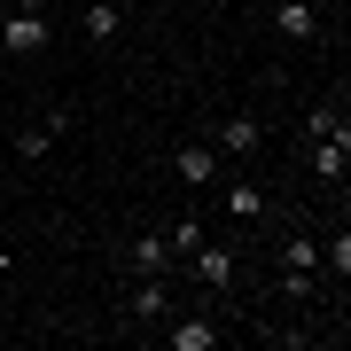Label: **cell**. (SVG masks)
Returning <instances> with one entry per match:
<instances>
[{"instance_id": "6da1fadb", "label": "cell", "mask_w": 351, "mask_h": 351, "mask_svg": "<svg viewBox=\"0 0 351 351\" xmlns=\"http://www.w3.org/2000/svg\"><path fill=\"white\" fill-rule=\"evenodd\" d=\"M304 164H313V180H320V188H343V172H351V125H336V133H313Z\"/></svg>"}, {"instance_id": "7a4b0ae2", "label": "cell", "mask_w": 351, "mask_h": 351, "mask_svg": "<svg viewBox=\"0 0 351 351\" xmlns=\"http://www.w3.org/2000/svg\"><path fill=\"white\" fill-rule=\"evenodd\" d=\"M188 274H195L203 289H211V297H226V289L242 281V258L226 250V242H195V258H188Z\"/></svg>"}, {"instance_id": "3957f363", "label": "cell", "mask_w": 351, "mask_h": 351, "mask_svg": "<svg viewBox=\"0 0 351 351\" xmlns=\"http://www.w3.org/2000/svg\"><path fill=\"white\" fill-rule=\"evenodd\" d=\"M172 313H180V304H172V289H164V274H141L133 297H125V320H133V328H164Z\"/></svg>"}, {"instance_id": "277c9868", "label": "cell", "mask_w": 351, "mask_h": 351, "mask_svg": "<svg viewBox=\"0 0 351 351\" xmlns=\"http://www.w3.org/2000/svg\"><path fill=\"white\" fill-rule=\"evenodd\" d=\"M47 39H55L47 16H24V8L0 16V47H8V55H47Z\"/></svg>"}, {"instance_id": "5b68a950", "label": "cell", "mask_w": 351, "mask_h": 351, "mask_svg": "<svg viewBox=\"0 0 351 351\" xmlns=\"http://www.w3.org/2000/svg\"><path fill=\"white\" fill-rule=\"evenodd\" d=\"M172 172H180V188H219V172H226V156L211 149V141H188V149L172 156Z\"/></svg>"}, {"instance_id": "8992f818", "label": "cell", "mask_w": 351, "mask_h": 351, "mask_svg": "<svg viewBox=\"0 0 351 351\" xmlns=\"http://www.w3.org/2000/svg\"><path fill=\"white\" fill-rule=\"evenodd\" d=\"M211 149H219V156H234V164H250V156L265 149V117H250V110H242V117H226Z\"/></svg>"}, {"instance_id": "52a82bcc", "label": "cell", "mask_w": 351, "mask_h": 351, "mask_svg": "<svg viewBox=\"0 0 351 351\" xmlns=\"http://www.w3.org/2000/svg\"><path fill=\"white\" fill-rule=\"evenodd\" d=\"M164 343H172V351H211L219 343V320L211 313H172V320H164Z\"/></svg>"}, {"instance_id": "ba28073f", "label": "cell", "mask_w": 351, "mask_h": 351, "mask_svg": "<svg viewBox=\"0 0 351 351\" xmlns=\"http://www.w3.org/2000/svg\"><path fill=\"white\" fill-rule=\"evenodd\" d=\"M219 211L250 226V219H265V188H258V180H226V172H219Z\"/></svg>"}, {"instance_id": "9c48e42d", "label": "cell", "mask_w": 351, "mask_h": 351, "mask_svg": "<svg viewBox=\"0 0 351 351\" xmlns=\"http://www.w3.org/2000/svg\"><path fill=\"white\" fill-rule=\"evenodd\" d=\"M125 265H133V274H172V242L149 226V234H133V242H125Z\"/></svg>"}, {"instance_id": "30bf717a", "label": "cell", "mask_w": 351, "mask_h": 351, "mask_svg": "<svg viewBox=\"0 0 351 351\" xmlns=\"http://www.w3.org/2000/svg\"><path fill=\"white\" fill-rule=\"evenodd\" d=\"M274 32L281 39H320V8H313V0H281V8H274Z\"/></svg>"}, {"instance_id": "8fae6325", "label": "cell", "mask_w": 351, "mask_h": 351, "mask_svg": "<svg viewBox=\"0 0 351 351\" xmlns=\"http://www.w3.org/2000/svg\"><path fill=\"white\" fill-rule=\"evenodd\" d=\"M281 265H289V274H320V242L304 234V226H297V234H281Z\"/></svg>"}, {"instance_id": "7c38bea8", "label": "cell", "mask_w": 351, "mask_h": 351, "mask_svg": "<svg viewBox=\"0 0 351 351\" xmlns=\"http://www.w3.org/2000/svg\"><path fill=\"white\" fill-rule=\"evenodd\" d=\"M117 32H125V8H117V0H86V39H101V47H110Z\"/></svg>"}, {"instance_id": "4fadbf2b", "label": "cell", "mask_w": 351, "mask_h": 351, "mask_svg": "<svg viewBox=\"0 0 351 351\" xmlns=\"http://www.w3.org/2000/svg\"><path fill=\"white\" fill-rule=\"evenodd\" d=\"M320 281H351V234H343V226L320 242Z\"/></svg>"}, {"instance_id": "5bb4252c", "label": "cell", "mask_w": 351, "mask_h": 351, "mask_svg": "<svg viewBox=\"0 0 351 351\" xmlns=\"http://www.w3.org/2000/svg\"><path fill=\"white\" fill-rule=\"evenodd\" d=\"M164 242H172V258H180V265H188V258H195V242H203V219H172V226H164Z\"/></svg>"}, {"instance_id": "9a60e30c", "label": "cell", "mask_w": 351, "mask_h": 351, "mask_svg": "<svg viewBox=\"0 0 351 351\" xmlns=\"http://www.w3.org/2000/svg\"><path fill=\"white\" fill-rule=\"evenodd\" d=\"M336 125H343V94H328V101L304 110V133H336Z\"/></svg>"}, {"instance_id": "2e32d148", "label": "cell", "mask_w": 351, "mask_h": 351, "mask_svg": "<svg viewBox=\"0 0 351 351\" xmlns=\"http://www.w3.org/2000/svg\"><path fill=\"white\" fill-rule=\"evenodd\" d=\"M281 297L289 304H313L320 297V274H289V265H281Z\"/></svg>"}, {"instance_id": "e0dca14e", "label": "cell", "mask_w": 351, "mask_h": 351, "mask_svg": "<svg viewBox=\"0 0 351 351\" xmlns=\"http://www.w3.org/2000/svg\"><path fill=\"white\" fill-rule=\"evenodd\" d=\"M47 149H55V133H47V125H24V133H16V156H24V164H39Z\"/></svg>"}, {"instance_id": "ac0fdd59", "label": "cell", "mask_w": 351, "mask_h": 351, "mask_svg": "<svg viewBox=\"0 0 351 351\" xmlns=\"http://www.w3.org/2000/svg\"><path fill=\"white\" fill-rule=\"evenodd\" d=\"M16 8H24V16H47V0H16Z\"/></svg>"}, {"instance_id": "d6986e66", "label": "cell", "mask_w": 351, "mask_h": 351, "mask_svg": "<svg viewBox=\"0 0 351 351\" xmlns=\"http://www.w3.org/2000/svg\"><path fill=\"white\" fill-rule=\"evenodd\" d=\"M0 265H8V258H0Z\"/></svg>"}]
</instances>
